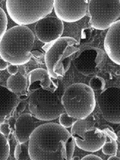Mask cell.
Segmentation results:
<instances>
[{
	"mask_svg": "<svg viewBox=\"0 0 120 160\" xmlns=\"http://www.w3.org/2000/svg\"><path fill=\"white\" fill-rule=\"evenodd\" d=\"M19 101L18 95L0 86V124L11 117Z\"/></svg>",
	"mask_w": 120,
	"mask_h": 160,
	"instance_id": "cell-16",
	"label": "cell"
},
{
	"mask_svg": "<svg viewBox=\"0 0 120 160\" xmlns=\"http://www.w3.org/2000/svg\"><path fill=\"white\" fill-rule=\"evenodd\" d=\"M104 53L97 48H87L80 53L73 60L76 69L84 75L89 76L97 72L103 60Z\"/></svg>",
	"mask_w": 120,
	"mask_h": 160,
	"instance_id": "cell-10",
	"label": "cell"
},
{
	"mask_svg": "<svg viewBox=\"0 0 120 160\" xmlns=\"http://www.w3.org/2000/svg\"><path fill=\"white\" fill-rule=\"evenodd\" d=\"M106 138L107 136L104 131L95 127L85 132L83 140L73 139L75 144L80 149L89 152H96L102 149L106 142Z\"/></svg>",
	"mask_w": 120,
	"mask_h": 160,
	"instance_id": "cell-15",
	"label": "cell"
},
{
	"mask_svg": "<svg viewBox=\"0 0 120 160\" xmlns=\"http://www.w3.org/2000/svg\"><path fill=\"white\" fill-rule=\"evenodd\" d=\"M8 72L11 75H16L18 72L19 68L18 66L15 65H12L10 64L8 65L7 68Z\"/></svg>",
	"mask_w": 120,
	"mask_h": 160,
	"instance_id": "cell-26",
	"label": "cell"
},
{
	"mask_svg": "<svg viewBox=\"0 0 120 160\" xmlns=\"http://www.w3.org/2000/svg\"><path fill=\"white\" fill-rule=\"evenodd\" d=\"M11 131V127L9 124L4 122L0 124V133L4 136H9Z\"/></svg>",
	"mask_w": 120,
	"mask_h": 160,
	"instance_id": "cell-25",
	"label": "cell"
},
{
	"mask_svg": "<svg viewBox=\"0 0 120 160\" xmlns=\"http://www.w3.org/2000/svg\"><path fill=\"white\" fill-rule=\"evenodd\" d=\"M107 136L109 138L110 142H106L102 147V153L107 155H116L118 151V143L117 140L111 137Z\"/></svg>",
	"mask_w": 120,
	"mask_h": 160,
	"instance_id": "cell-20",
	"label": "cell"
},
{
	"mask_svg": "<svg viewBox=\"0 0 120 160\" xmlns=\"http://www.w3.org/2000/svg\"><path fill=\"white\" fill-rule=\"evenodd\" d=\"M34 41V34L29 28L14 26L7 30L0 40V57L12 65L27 64L32 57Z\"/></svg>",
	"mask_w": 120,
	"mask_h": 160,
	"instance_id": "cell-2",
	"label": "cell"
},
{
	"mask_svg": "<svg viewBox=\"0 0 120 160\" xmlns=\"http://www.w3.org/2000/svg\"><path fill=\"white\" fill-rule=\"evenodd\" d=\"M120 20H117L108 28L104 40V49L109 58L120 65Z\"/></svg>",
	"mask_w": 120,
	"mask_h": 160,
	"instance_id": "cell-14",
	"label": "cell"
},
{
	"mask_svg": "<svg viewBox=\"0 0 120 160\" xmlns=\"http://www.w3.org/2000/svg\"><path fill=\"white\" fill-rule=\"evenodd\" d=\"M120 88L110 87L97 98V102L105 120L112 123H120Z\"/></svg>",
	"mask_w": 120,
	"mask_h": 160,
	"instance_id": "cell-8",
	"label": "cell"
},
{
	"mask_svg": "<svg viewBox=\"0 0 120 160\" xmlns=\"http://www.w3.org/2000/svg\"><path fill=\"white\" fill-rule=\"evenodd\" d=\"M8 19L6 13L0 8V40L7 29Z\"/></svg>",
	"mask_w": 120,
	"mask_h": 160,
	"instance_id": "cell-21",
	"label": "cell"
},
{
	"mask_svg": "<svg viewBox=\"0 0 120 160\" xmlns=\"http://www.w3.org/2000/svg\"><path fill=\"white\" fill-rule=\"evenodd\" d=\"M88 1L55 0L53 9L58 18L62 22H74L86 16Z\"/></svg>",
	"mask_w": 120,
	"mask_h": 160,
	"instance_id": "cell-9",
	"label": "cell"
},
{
	"mask_svg": "<svg viewBox=\"0 0 120 160\" xmlns=\"http://www.w3.org/2000/svg\"><path fill=\"white\" fill-rule=\"evenodd\" d=\"M28 91L29 93L41 88L54 92L58 88V78L50 77L46 69H34L28 73Z\"/></svg>",
	"mask_w": 120,
	"mask_h": 160,
	"instance_id": "cell-12",
	"label": "cell"
},
{
	"mask_svg": "<svg viewBox=\"0 0 120 160\" xmlns=\"http://www.w3.org/2000/svg\"><path fill=\"white\" fill-rule=\"evenodd\" d=\"M62 102L66 113L75 119L89 117L96 104L93 90L82 83L73 84L64 90Z\"/></svg>",
	"mask_w": 120,
	"mask_h": 160,
	"instance_id": "cell-4",
	"label": "cell"
},
{
	"mask_svg": "<svg viewBox=\"0 0 120 160\" xmlns=\"http://www.w3.org/2000/svg\"><path fill=\"white\" fill-rule=\"evenodd\" d=\"M8 66V62L0 58V71H3L7 69Z\"/></svg>",
	"mask_w": 120,
	"mask_h": 160,
	"instance_id": "cell-31",
	"label": "cell"
},
{
	"mask_svg": "<svg viewBox=\"0 0 120 160\" xmlns=\"http://www.w3.org/2000/svg\"><path fill=\"white\" fill-rule=\"evenodd\" d=\"M29 95L30 93H21L20 95H18V99L21 101H24L28 98L29 97Z\"/></svg>",
	"mask_w": 120,
	"mask_h": 160,
	"instance_id": "cell-32",
	"label": "cell"
},
{
	"mask_svg": "<svg viewBox=\"0 0 120 160\" xmlns=\"http://www.w3.org/2000/svg\"><path fill=\"white\" fill-rule=\"evenodd\" d=\"M108 160H120V158L116 156V155H111V157L108 158Z\"/></svg>",
	"mask_w": 120,
	"mask_h": 160,
	"instance_id": "cell-33",
	"label": "cell"
},
{
	"mask_svg": "<svg viewBox=\"0 0 120 160\" xmlns=\"http://www.w3.org/2000/svg\"><path fill=\"white\" fill-rule=\"evenodd\" d=\"M27 86V78L20 74L11 75L7 81L8 89L17 95L25 92Z\"/></svg>",
	"mask_w": 120,
	"mask_h": 160,
	"instance_id": "cell-18",
	"label": "cell"
},
{
	"mask_svg": "<svg viewBox=\"0 0 120 160\" xmlns=\"http://www.w3.org/2000/svg\"><path fill=\"white\" fill-rule=\"evenodd\" d=\"M31 53L32 56H34V57H35V59H41L42 58V57H43L44 54L43 52L41 51H38V50H34V51H31Z\"/></svg>",
	"mask_w": 120,
	"mask_h": 160,
	"instance_id": "cell-30",
	"label": "cell"
},
{
	"mask_svg": "<svg viewBox=\"0 0 120 160\" xmlns=\"http://www.w3.org/2000/svg\"><path fill=\"white\" fill-rule=\"evenodd\" d=\"M75 142L71 133L56 123H44L33 131L28 140L32 160H71Z\"/></svg>",
	"mask_w": 120,
	"mask_h": 160,
	"instance_id": "cell-1",
	"label": "cell"
},
{
	"mask_svg": "<svg viewBox=\"0 0 120 160\" xmlns=\"http://www.w3.org/2000/svg\"><path fill=\"white\" fill-rule=\"evenodd\" d=\"M25 143L21 144L22 152L19 158V160H31L28 154V145H26Z\"/></svg>",
	"mask_w": 120,
	"mask_h": 160,
	"instance_id": "cell-24",
	"label": "cell"
},
{
	"mask_svg": "<svg viewBox=\"0 0 120 160\" xmlns=\"http://www.w3.org/2000/svg\"><path fill=\"white\" fill-rule=\"evenodd\" d=\"M64 92L62 81L59 82L58 88L54 92L42 88L33 91L29 95L28 103L31 114L44 121L56 120L65 112L62 102Z\"/></svg>",
	"mask_w": 120,
	"mask_h": 160,
	"instance_id": "cell-5",
	"label": "cell"
},
{
	"mask_svg": "<svg viewBox=\"0 0 120 160\" xmlns=\"http://www.w3.org/2000/svg\"><path fill=\"white\" fill-rule=\"evenodd\" d=\"M89 86L93 90L102 89L105 87V81L100 77H93L90 81Z\"/></svg>",
	"mask_w": 120,
	"mask_h": 160,
	"instance_id": "cell-23",
	"label": "cell"
},
{
	"mask_svg": "<svg viewBox=\"0 0 120 160\" xmlns=\"http://www.w3.org/2000/svg\"><path fill=\"white\" fill-rule=\"evenodd\" d=\"M22 152V144L19 143L17 144L14 150V158L16 160H19V158Z\"/></svg>",
	"mask_w": 120,
	"mask_h": 160,
	"instance_id": "cell-27",
	"label": "cell"
},
{
	"mask_svg": "<svg viewBox=\"0 0 120 160\" xmlns=\"http://www.w3.org/2000/svg\"><path fill=\"white\" fill-rule=\"evenodd\" d=\"M6 9L10 18L19 26L38 22L53 9V1L7 0Z\"/></svg>",
	"mask_w": 120,
	"mask_h": 160,
	"instance_id": "cell-6",
	"label": "cell"
},
{
	"mask_svg": "<svg viewBox=\"0 0 120 160\" xmlns=\"http://www.w3.org/2000/svg\"><path fill=\"white\" fill-rule=\"evenodd\" d=\"M94 120L91 118L84 119H77L73 123L71 128V134L73 138H78L80 140L84 139V135L86 132L94 128Z\"/></svg>",
	"mask_w": 120,
	"mask_h": 160,
	"instance_id": "cell-17",
	"label": "cell"
},
{
	"mask_svg": "<svg viewBox=\"0 0 120 160\" xmlns=\"http://www.w3.org/2000/svg\"><path fill=\"white\" fill-rule=\"evenodd\" d=\"M46 121L39 120L30 113L22 114L17 119L15 128L17 139L20 144L28 142L32 133Z\"/></svg>",
	"mask_w": 120,
	"mask_h": 160,
	"instance_id": "cell-13",
	"label": "cell"
},
{
	"mask_svg": "<svg viewBox=\"0 0 120 160\" xmlns=\"http://www.w3.org/2000/svg\"><path fill=\"white\" fill-rule=\"evenodd\" d=\"M16 112L18 114L22 113L25 110L26 108V104L24 102H19L18 104L16 106Z\"/></svg>",
	"mask_w": 120,
	"mask_h": 160,
	"instance_id": "cell-28",
	"label": "cell"
},
{
	"mask_svg": "<svg viewBox=\"0 0 120 160\" xmlns=\"http://www.w3.org/2000/svg\"><path fill=\"white\" fill-rule=\"evenodd\" d=\"M72 160H80V158H79V157H73V158H72Z\"/></svg>",
	"mask_w": 120,
	"mask_h": 160,
	"instance_id": "cell-34",
	"label": "cell"
},
{
	"mask_svg": "<svg viewBox=\"0 0 120 160\" xmlns=\"http://www.w3.org/2000/svg\"><path fill=\"white\" fill-rule=\"evenodd\" d=\"M59 118V121L60 126L65 128L71 127L74 122V119L75 118L70 117L66 112L62 113Z\"/></svg>",
	"mask_w": 120,
	"mask_h": 160,
	"instance_id": "cell-22",
	"label": "cell"
},
{
	"mask_svg": "<svg viewBox=\"0 0 120 160\" xmlns=\"http://www.w3.org/2000/svg\"><path fill=\"white\" fill-rule=\"evenodd\" d=\"M10 153V145L8 139L0 133V160H7Z\"/></svg>",
	"mask_w": 120,
	"mask_h": 160,
	"instance_id": "cell-19",
	"label": "cell"
},
{
	"mask_svg": "<svg viewBox=\"0 0 120 160\" xmlns=\"http://www.w3.org/2000/svg\"><path fill=\"white\" fill-rule=\"evenodd\" d=\"M82 160H102L100 157L96 155L89 154L86 155L85 157H84L83 158L81 159Z\"/></svg>",
	"mask_w": 120,
	"mask_h": 160,
	"instance_id": "cell-29",
	"label": "cell"
},
{
	"mask_svg": "<svg viewBox=\"0 0 120 160\" xmlns=\"http://www.w3.org/2000/svg\"><path fill=\"white\" fill-rule=\"evenodd\" d=\"M77 40L71 37H62L42 47L46 51L44 62L50 77H63L71 65L75 54L78 52Z\"/></svg>",
	"mask_w": 120,
	"mask_h": 160,
	"instance_id": "cell-3",
	"label": "cell"
},
{
	"mask_svg": "<svg viewBox=\"0 0 120 160\" xmlns=\"http://www.w3.org/2000/svg\"><path fill=\"white\" fill-rule=\"evenodd\" d=\"M64 26L63 22L55 17H46L37 22L35 33L41 42L49 43L62 36Z\"/></svg>",
	"mask_w": 120,
	"mask_h": 160,
	"instance_id": "cell-11",
	"label": "cell"
},
{
	"mask_svg": "<svg viewBox=\"0 0 120 160\" xmlns=\"http://www.w3.org/2000/svg\"><path fill=\"white\" fill-rule=\"evenodd\" d=\"M88 2L89 24L95 29H108L120 17V0H90Z\"/></svg>",
	"mask_w": 120,
	"mask_h": 160,
	"instance_id": "cell-7",
	"label": "cell"
}]
</instances>
